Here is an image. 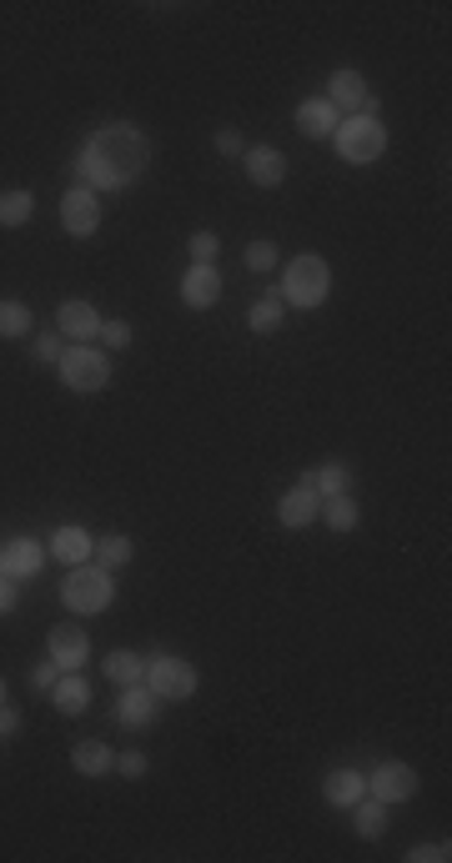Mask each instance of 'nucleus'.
<instances>
[{"label": "nucleus", "mask_w": 452, "mask_h": 863, "mask_svg": "<svg viewBox=\"0 0 452 863\" xmlns=\"http://www.w3.org/2000/svg\"><path fill=\"white\" fill-rule=\"evenodd\" d=\"M147 769H151V759L141 749H121L117 753V773H121V779H147Z\"/></svg>", "instance_id": "obj_33"}, {"label": "nucleus", "mask_w": 452, "mask_h": 863, "mask_svg": "<svg viewBox=\"0 0 452 863\" xmlns=\"http://www.w3.org/2000/svg\"><path fill=\"white\" fill-rule=\"evenodd\" d=\"M242 171H247L252 187L272 191V187H282V181H287V157L277 147H247L242 151Z\"/></svg>", "instance_id": "obj_18"}, {"label": "nucleus", "mask_w": 452, "mask_h": 863, "mask_svg": "<svg viewBox=\"0 0 452 863\" xmlns=\"http://www.w3.org/2000/svg\"><path fill=\"white\" fill-rule=\"evenodd\" d=\"M101 673L111 678L117 688H131V683H141V678H147V658L131 653V648H117V653L101 658Z\"/></svg>", "instance_id": "obj_23"}, {"label": "nucleus", "mask_w": 452, "mask_h": 863, "mask_svg": "<svg viewBox=\"0 0 452 863\" xmlns=\"http://www.w3.org/2000/svg\"><path fill=\"white\" fill-rule=\"evenodd\" d=\"M388 803H382V799H372V793H368V799H358V803H352V819H358V833H362V839H382V833H388Z\"/></svg>", "instance_id": "obj_27"}, {"label": "nucleus", "mask_w": 452, "mask_h": 863, "mask_svg": "<svg viewBox=\"0 0 452 863\" xmlns=\"http://www.w3.org/2000/svg\"><path fill=\"white\" fill-rule=\"evenodd\" d=\"M292 121H297V131L307 136V141H332V131H337V106L327 101V96H307L302 106L292 111Z\"/></svg>", "instance_id": "obj_17"}, {"label": "nucleus", "mask_w": 452, "mask_h": 863, "mask_svg": "<svg viewBox=\"0 0 452 863\" xmlns=\"http://www.w3.org/2000/svg\"><path fill=\"white\" fill-rule=\"evenodd\" d=\"M46 558H51V552H46L36 538L0 542V572H6V578H16V583H31V578H41Z\"/></svg>", "instance_id": "obj_11"}, {"label": "nucleus", "mask_w": 452, "mask_h": 863, "mask_svg": "<svg viewBox=\"0 0 452 863\" xmlns=\"http://www.w3.org/2000/svg\"><path fill=\"white\" fill-rule=\"evenodd\" d=\"M101 322L106 317L96 312L91 302H81V297L56 307V332H61L66 342H96V337H101Z\"/></svg>", "instance_id": "obj_13"}, {"label": "nucleus", "mask_w": 452, "mask_h": 863, "mask_svg": "<svg viewBox=\"0 0 452 863\" xmlns=\"http://www.w3.org/2000/svg\"><path fill=\"white\" fill-rule=\"evenodd\" d=\"M211 147H217L221 157H242V151H247V141H242V131H237V126H221Z\"/></svg>", "instance_id": "obj_36"}, {"label": "nucleus", "mask_w": 452, "mask_h": 863, "mask_svg": "<svg viewBox=\"0 0 452 863\" xmlns=\"http://www.w3.org/2000/svg\"><path fill=\"white\" fill-rule=\"evenodd\" d=\"M111 598H117V578L106 568H96V562H81V568L66 572L61 583V603L71 608L76 618H96L111 608Z\"/></svg>", "instance_id": "obj_5"}, {"label": "nucleus", "mask_w": 452, "mask_h": 863, "mask_svg": "<svg viewBox=\"0 0 452 863\" xmlns=\"http://www.w3.org/2000/svg\"><path fill=\"white\" fill-rule=\"evenodd\" d=\"M46 658H51L61 673H81L91 663V633H81L76 623H61L46 633Z\"/></svg>", "instance_id": "obj_10"}, {"label": "nucleus", "mask_w": 452, "mask_h": 863, "mask_svg": "<svg viewBox=\"0 0 452 863\" xmlns=\"http://www.w3.org/2000/svg\"><path fill=\"white\" fill-rule=\"evenodd\" d=\"M317 522H327L332 532H352L362 522V508H358V498L352 492H337V498H322V518Z\"/></svg>", "instance_id": "obj_24"}, {"label": "nucleus", "mask_w": 452, "mask_h": 863, "mask_svg": "<svg viewBox=\"0 0 452 863\" xmlns=\"http://www.w3.org/2000/svg\"><path fill=\"white\" fill-rule=\"evenodd\" d=\"M56 372H61L66 392H106V382H111V352H106L101 342H71L61 352V362H56Z\"/></svg>", "instance_id": "obj_4"}, {"label": "nucleus", "mask_w": 452, "mask_h": 863, "mask_svg": "<svg viewBox=\"0 0 452 863\" xmlns=\"http://www.w3.org/2000/svg\"><path fill=\"white\" fill-rule=\"evenodd\" d=\"M56 678H61V668H56L51 658H46V663H36V668H31V678H26V683H31L36 693H51V688H56Z\"/></svg>", "instance_id": "obj_37"}, {"label": "nucleus", "mask_w": 452, "mask_h": 863, "mask_svg": "<svg viewBox=\"0 0 452 863\" xmlns=\"http://www.w3.org/2000/svg\"><path fill=\"white\" fill-rule=\"evenodd\" d=\"M282 317H287L282 297H277V292H267L262 302H252V312H247V327H252L257 337H272V332H282Z\"/></svg>", "instance_id": "obj_28"}, {"label": "nucleus", "mask_w": 452, "mask_h": 863, "mask_svg": "<svg viewBox=\"0 0 452 863\" xmlns=\"http://www.w3.org/2000/svg\"><path fill=\"white\" fill-rule=\"evenodd\" d=\"M31 217H36V197H31V191H26V187L0 191V227H6V231L31 227Z\"/></svg>", "instance_id": "obj_25"}, {"label": "nucleus", "mask_w": 452, "mask_h": 863, "mask_svg": "<svg viewBox=\"0 0 452 863\" xmlns=\"http://www.w3.org/2000/svg\"><path fill=\"white\" fill-rule=\"evenodd\" d=\"M242 267H247V271H257V277H267V271H277V267H282V251H277L272 241H252V247L242 251Z\"/></svg>", "instance_id": "obj_30"}, {"label": "nucleus", "mask_w": 452, "mask_h": 863, "mask_svg": "<svg viewBox=\"0 0 452 863\" xmlns=\"http://www.w3.org/2000/svg\"><path fill=\"white\" fill-rule=\"evenodd\" d=\"M317 518H322V498H317L307 482H297V488H287L282 498H277V522H282V528L302 532V528H312Z\"/></svg>", "instance_id": "obj_15"}, {"label": "nucleus", "mask_w": 452, "mask_h": 863, "mask_svg": "<svg viewBox=\"0 0 452 863\" xmlns=\"http://www.w3.org/2000/svg\"><path fill=\"white\" fill-rule=\"evenodd\" d=\"M16 603H21V583L0 572V618H6V613H16Z\"/></svg>", "instance_id": "obj_38"}, {"label": "nucleus", "mask_w": 452, "mask_h": 863, "mask_svg": "<svg viewBox=\"0 0 452 863\" xmlns=\"http://www.w3.org/2000/svg\"><path fill=\"white\" fill-rule=\"evenodd\" d=\"M71 769L81 779H106V773H117V749H106L101 739H86L71 749Z\"/></svg>", "instance_id": "obj_20"}, {"label": "nucleus", "mask_w": 452, "mask_h": 863, "mask_svg": "<svg viewBox=\"0 0 452 863\" xmlns=\"http://www.w3.org/2000/svg\"><path fill=\"white\" fill-rule=\"evenodd\" d=\"M61 231L66 237H76V241H86V237L101 231V197H96L91 187H81V181L61 197Z\"/></svg>", "instance_id": "obj_8"}, {"label": "nucleus", "mask_w": 452, "mask_h": 863, "mask_svg": "<svg viewBox=\"0 0 452 863\" xmlns=\"http://www.w3.org/2000/svg\"><path fill=\"white\" fill-rule=\"evenodd\" d=\"M187 251H191V261H197V267H217V257H221V237H217V231H191Z\"/></svg>", "instance_id": "obj_31"}, {"label": "nucleus", "mask_w": 452, "mask_h": 863, "mask_svg": "<svg viewBox=\"0 0 452 863\" xmlns=\"http://www.w3.org/2000/svg\"><path fill=\"white\" fill-rule=\"evenodd\" d=\"M322 799H327V809H352L358 799H368V773L362 769H332L322 779Z\"/></svg>", "instance_id": "obj_19"}, {"label": "nucleus", "mask_w": 452, "mask_h": 863, "mask_svg": "<svg viewBox=\"0 0 452 863\" xmlns=\"http://www.w3.org/2000/svg\"><path fill=\"white\" fill-rule=\"evenodd\" d=\"M418 789H422V779H418V769H412V763L382 759L378 769L368 773V793H372V799H382L388 809H398V803L418 799Z\"/></svg>", "instance_id": "obj_7"}, {"label": "nucleus", "mask_w": 452, "mask_h": 863, "mask_svg": "<svg viewBox=\"0 0 452 863\" xmlns=\"http://www.w3.org/2000/svg\"><path fill=\"white\" fill-rule=\"evenodd\" d=\"M51 703H56V713H66V718L86 713V708H91V683H86V673H61V678H56Z\"/></svg>", "instance_id": "obj_22"}, {"label": "nucleus", "mask_w": 452, "mask_h": 863, "mask_svg": "<svg viewBox=\"0 0 452 863\" xmlns=\"http://www.w3.org/2000/svg\"><path fill=\"white\" fill-rule=\"evenodd\" d=\"M21 723H26V718L16 713L11 703H0V739H11V733H21Z\"/></svg>", "instance_id": "obj_39"}, {"label": "nucleus", "mask_w": 452, "mask_h": 863, "mask_svg": "<svg viewBox=\"0 0 452 863\" xmlns=\"http://www.w3.org/2000/svg\"><path fill=\"white\" fill-rule=\"evenodd\" d=\"M302 482L317 492V498H337V492H352V468L348 462H337V458H327V462H317V468H307Z\"/></svg>", "instance_id": "obj_21"}, {"label": "nucleus", "mask_w": 452, "mask_h": 863, "mask_svg": "<svg viewBox=\"0 0 452 863\" xmlns=\"http://www.w3.org/2000/svg\"><path fill=\"white\" fill-rule=\"evenodd\" d=\"M217 302H221V271L191 261V267L181 271V307H191V312H211Z\"/></svg>", "instance_id": "obj_14"}, {"label": "nucleus", "mask_w": 452, "mask_h": 863, "mask_svg": "<svg viewBox=\"0 0 452 863\" xmlns=\"http://www.w3.org/2000/svg\"><path fill=\"white\" fill-rule=\"evenodd\" d=\"M46 552H51L56 562H66V568H81V562H91L96 538L81 528V522H61V528L51 532V542H46Z\"/></svg>", "instance_id": "obj_16"}, {"label": "nucleus", "mask_w": 452, "mask_h": 863, "mask_svg": "<svg viewBox=\"0 0 452 863\" xmlns=\"http://www.w3.org/2000/svg\"><path fill=\"white\" fill-rule=\"evenodd\" d=\"M332 151L348 167H372V161H382V151H388V126H382V116H342L332 131Z\"/></svg>", "instance_id": "obj_3"}, {"label": "nucleus", "mask_w": 452, "mask_h": 863, "mask_svg": "<svg viewBox=\"0 0 452 863\" xmlns=\"http://www.w3.org/2000/svg\"><path fill=\"white\" fill-rule=\"evenodd\" d=\"M6 698H11V688H6V678H0V703H6Z\"/></svg>", "instance_id": "obj_40"}, {"label": "nucleus", "mask_w": 452, "mask_h": 863, "mask_svg": "<svg viewBox=\"0 0 452 863\" xmlns=\"http://www.w3.org/2000/svg\"><path fill=\"white\" fill-rule=\"evenodd\" d=\"M111 718H117L121 729H151L161 718V698L151 693L147 683H131V688H121V698H117V708H111Z\"/></svg>", "instance_id": "obj_12"}, {"label": "nucleus", "mask_w": 452, "mask_h": 863, "mask_svg": "<svg viewBox=\"0 0 452 863\" xmlns=\"http://www.w3.org/2000/svg\"><path fill=\"white\" fill-rule=\"evenodd\" d=\"M131 538L127 532H111V538H96V552H91V562L96 568H106V572H117V568H127L131 562Z\"/></svg>", "instance_id": "obj_29"}, {"label": "nucleus", "mask_w": 452, "mask_h": 863, "mask_svg": "<svg viewBox=\"0 0 452 863\" xmlns=\"http://www.w3.org/2000/svg\"><path fill=\"white\" fill-rule=\"evenodd\" d=\"M96 342L106 347V352H127L131 342H137V332H131V322H101V337Z\"/></svg>", "instance_id": "obj_32"}, {"label": "nucleus", "mask_w": 452, "mask_h": 863, "mask_svg": "<svg viewBox=\"0 0 452 863\" xmlns=\"http://www.w3.org/2000/svg\"><path fill=\"white\" fill-rule=\"evenodd\" d=\"M141 683H147L151 693L161 698V703H187V698H197L201 673H197V663H191V658L157 653V658H147V678H141Z\"/></svg>", "instance_id": "obj_6"}, {"label": "nucleus", "mask_w": 452, "mask_h": 863, "mask_svg": "<svg viewBox=\"0 0 452 863\" xmlns=\"http://www.w3.org/2000/svg\"><path fill=\"white\" fill-rule=\"evenodd\" d=\"M61 352H66V337L61 332H41V337H36V347H31L36 362H61Z\"/></svg>", "instance_id": "obj_34"}, {"label": "nucleus", "mask_w": 452, "mask_h": 863, "mask_svg": "<svg viewBox=\"0 0 452 863\" xmlns=\"http://www.w3.org/2000/svg\"><path fill=\"white\" fill-rule=\"evenodd\" d=\"M36 327V312L26 302H16V297H0V337L6 342H16V337H31Z\"/></svg>", "instance_id": "obj_26"}, {"label": "nucleus", "mask_w": 452, "mask_h": 863, "mask_svg": "<svg viewBox=\"0 0 452 863\" xmlns=\"http://www.w3.org/2000/svg\"><path fill=\"white\" fill-rule=\"evenodd\" d=\"M151 167V136L131 121H106L76 151V181L91 191H127Z\"/></svg>", "instance_id": "obj_1"}, {"label": "nucleus", "mask_w": 452, "mask_h": 863, "mask_svg": "<svg viewBox=\"0 0 452 863\" xmlns=\"http://www.w3.org/2000/svg\"><path fill=\"white\" fill-rule=\"evenodd\" d=\"M452 859V843H418V849H408V863H448Z\"/></svg>", "instance_id": "obj_35"}, {"label": "nucleus", "mask_w": 452, "mask_h": 863, "mask_svg": "<svg viewBox=\"0 0 452 863\" xmlns=\"http://www.w3.org/2000/svg\"><path fill=\"white\" fill-rule=\"evenodd\" d=\"M322 96L337 106V116H358V111L378 116V96L368 91L362 71H352V66H337V71H332V81H327V91H322Z\"/></svg>", "instance_id": "obj_9"}, {"label": "nucleus", "mask_w": 452, "mask_h": 863, "mask_svg": "<svg viewBox=\"0 0 452 863\" xmlns=\"http://www.w3.org/2000/svg\"><path fill=\"white\" fill-rule=\"evenodd\" d=\"M277 271H282L277 297H282V307H292V312H317V307L332 297V267H327L317 251H302V257H292Z\"/></svg>", "instance_id": "obj_2"}]
</instances>
